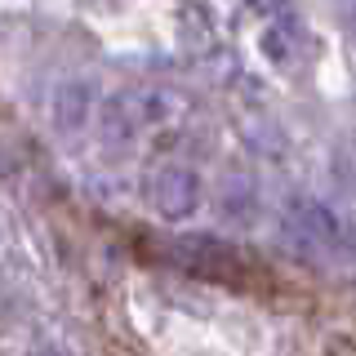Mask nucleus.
<instances>
[{"mask_svg":"<svg viewBox=\"0 0 356 356\" xmlns=\"http://www.w3.org/2000/svg\"><path fill=\"white\" fill-rule=\"evenodd\" d=\"M294 36H298V27L289 18H281V22H272V27L263 31V54L272 58L276 67H285L289 58H294Z\"/></svg>","mask_w":356,"mask_h":356,"instance_id":"nucleus-7","label":"nucleus"},{"mask_svg":"<svg viewBox=\"0 0 356 356\" xmlns=\"http://www.w3.org/2000/svg\"><path fill=\"white\" fill-rule=\"evenodd\" d=\"M147 192H152V209L165 222H183L200 209V174L187 161H165L156 165Z\"/></svg>","mask_w":356,"mask_h":356,"instance_id":"nucleus-2","label":"nucleus"},{"mask_svg":"<svg viewBox=\"0 0 356 356\" xmlns=\"http://www.w3.org/2000/svg\"><path fill=\"white\" fill-rule=\"evenodd\" d=\"M218 218L232 222V227H250L259 218V178H254L245 165H227L218 178Z\"/></svg>","mask_w":356,"mask_h":356,"instance_id":"nucleus-5","label":"nucleus"},{"mask_svg":"<svg viewBox=\"0 0 356 356\" xmlns=\"http://www.w3.org/2000/svg\"><path fill=\"white\" fill-rule=\"evenodd\" d=\"M94 103H98V85L89 76H67V81L54 89V129L63 138L81 134L94 116Z\"/></svg>","mask_w":356,"mask_h":356,"instance_id":"nucleus-6","label":"nucleus"},{"mask_svg":"<svg viewBox=\"0 0 356 356\" xmlns=\"http://www.w3.org/2000/svg\"><path fill=\"white\" fill-rule=\"evenodd\" d=\"M285 232L294 236L303 250L330 254L334 245H343V227L334 218V209L316 196H289L285 200Z\"/></svg>","mask_w":356,"mask_h":356,"instance_id":"nucleus-3","label":"nucleus"},{"mask_svg":"<svg viewBox=\"0 0 356 356\" xmlns=\"http://www.w3.org/2000/svg\"><path fill=\"white\" fill-rule=\"evenodd\" d=\"M250 9H254V14H267V18H272V14H281V9H285V0H250Z\"/></svg>","mask_w":356,"mask_h":356,"instance_id":"nucleus-8","label":"nucleus"},{"mask_svg":"<svg viewBox=\"0 0 356 356\" xmlns=\"http://www.w3.org/2000/svg\"><path fill=\"white\" fill-rule=\"evenodd\" d=\"M170 111H174V98L165 89H125V94H111L103 103V138L116 143V147H129L138 134L165 125Z\"/></svg>","mask_w":356,"mask_h":356,"instance_id":"nucleus-1","label":"nucleus"},{"mask_svg":"<svg viewBox=\"0 0 356 356\" xmlns=\"http://www.w3.org/2000/svg\"><path fill=\"white\" fill-rule=\"evenodd\" d=\"M170 259L183 267V272H196V276H232L241 267L236 250H232L222 236H209V232L174 236L170 241Z\"/></svg>","mask_w":356,"mask_h":356,"instance_id":"nucleus-4","label":"nucleus"}]
</instances>
